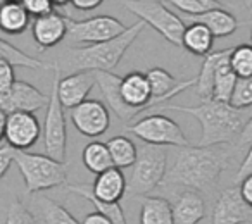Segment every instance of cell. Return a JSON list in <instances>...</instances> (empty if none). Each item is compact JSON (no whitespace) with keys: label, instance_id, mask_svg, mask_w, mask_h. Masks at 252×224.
Listing matches in <instances>:
<instances>
[{"label":"cell","instance_id":"b9f144b4","mask_svg":"<svg viewBox=\"0 0 252 224\" xmlns=\"http://www.w3.org/2000/svg\"><path fill=\"white\" fill-rule=\"evenodd\" d=\"M251 45H252V29H251Z\"/></svg>","mask_w":252,"mask_h":224},{"label":"cell","instance_id":"44dd1931","mask_svg":"<svg viewBox=\"0 0 252 224\" xmlns=\"http://www.w3.org/2000/svg\"><path fill=\"white\" fill-rule=\"evenodd\" d=\"M30 26V12L23 2L7 0L0 5V28L9 35H21Z\"/></svg>","mask_w":252,"mask_h":224},{"label":"cell","instance_id":"f35d334b","mask_svg":"<svg viewBox=\"0 0 252 224\" xmlns=\"http://www.w3.org/2000/svg\"><path fill=\"white\" fill-rule=\"evenodd\" d=\"M102 4V0H73L71 2V7H74L76 11H92V9H97Z\"/></svg>","mask_w":252,"mask_h":224},{"label":"cell","instance_id":"8fae6325","mask_svg":"<svg viewBox=\"0 0 252 224\" xmlns=\"http://www.w3.org/2000/svg\"><path fill=\"white\" fill-rule=\"evenodd\" d=\"M50 95H43L38 88L26 81H16V84L7 91L0 95V112L11 116L16 112L33 114L38 109L49 107Z\"/></svg>","mask_w":252,"mask_h":224},{"label":"cell","instance_id":"6da1fadb","mask_svg":"<svg viewBox=\"0 0 252 224\" xmlns=\"http://www.w3.org/2000/svg\"><path fill=\"white\" fill-rule=\"evenodd\" d=\"M230 154L224 148L214 147H185L175 155L171 169L166 174L169 185L200 192L218 183L221 172L228 168Z\"/></svg>","mask_w":252,"mask_h":224},{"label":"cell","instance_id":"ffe728a7","mask_svg":"<svg viewBox=\"0 0 252 224\" xmlns=\"http://www.w3.org/2000/svg\"><path fill=\"white\" fill-rule=\"evenodd\" d=\"M233 49H223L221 50L220 62L216 67V76H214V90H213V98L211 100L223 102V104H230L231 95L237 86V74L233 73L230 66V57Z\"/></svg>","mask_w":252,"mask_h":224},{"label":"cell","instance_id":"ac0fdd59","mask_svg":"<svg viewBox=\"0 0 252 224\" xmlns=\"http://www.w3.org/2000/svg\"><path fill=\"white\" fill-rule=\"evenodd\" d=\"M182 19L183 23H189V25H204L218 38L230 36L238 29V19L230 11H226L223 7L213 9V11L206 12V14L195 16V18L182 16Z\"/></svg>","mask_w":252,"mask_h":224},{"label":"cell","instance_id":"30bf717a","mask_svg":"<svg viewBox=\"0 0 252 224\" xmlns=\"http://www.w3.org/2000/svg\"><path fill=\"white\" fill-rule=\"evenodd\" d=\"M2 116V140H5L16 150H26L38 141L42 126L33 114L16 112L11 116Z\"/></svg>","mask_w":252,"mask_h":224},{"label":"cell","instance_id":"4dcf8cb0","mask_svg":"<svg viewBox=\"0 0 252 224\" xmlns=\"http://www.w3.org/2000/svg\"><path fill=\"white\" fill-rule=\"evenodd\" d=\"M169 4L175 5L178 11H182L183 16L195 18V16L213 11V9H220L223 2H218V0H171Z\"/></svg>","mask_w":252,"mask_h":224},{"label":"cell","instance_id":"52a82bcc","mask_svg":"<svg viewBox=\"0 0 252 224\" xmlns=\"http://www.w3.org/2000/svg\"><path fill=\"white\" fill-rule=\"evenodd\" d=\"M126 130L140 138L144 143L154 145V147H189V140L180 124L162 114H151L142 117Z\"/></svg>","mask_w":252,"mask_h":224},{"label":"cell","instance_id":"7a4b0ae2","mask_svg":"<svg viewBox=\"0 0 252 224\" xmlns=\"http://www.w3.org/2000/svg\"><path fill=\"white\" fill-rule=\"evenodd\" d=\"M158 111H176L185 112L193 116L200 124V141L199 147H216V145L231 143L235 138H240L247 117L244 111L231 107L230 104L216 100H206L197 107H187V105H171L166 104Z\"/></svg>","mask_w":252,"mask_h":224},{"label":"cell","instance_id":"603a6c76","mask_svg":"<svg viewBox=\"0 0 252 224\" xmlns=\"http://www.w3.org/2000/svg\"><path fill=\"white\" fill-rule=\"evenodd\" d=\"M214 35L204 25H189L183 35V49L206 59L213 52Z\"/></svg>","mask_w":252,"mask_h":224},{"label":"cell","instance_id":"8d00e7d4","mask_svg":"<svg viewBox=\"0 0 252 224\" xmlns=\"http://www.w3.org/2000/svg\"><path fill=\"white\" fill-rule=\"evenodd\" d=\"M251 174H252V145H251V148H249L247 155H245L244 162L240 164V169H238V172H237L235 183L244 181V179L247 178V176H251Z\"/></svg>","mask_w":252,"mask_h":224},{"label":"cell","instance_id":"ba28073f","mask_svg":"<svg viewBox=\"0 0 252 224\" xmlns=\"http://www.w3.org/2000/svg\"><path fill=\"white\" fill-rule=\"evenodd\" d=\"M56 78H54L52 90H50V102L47 107L45 124H43V145L49 157L56 159L57 162L66 161V145H67V131H66V117H64V107L57 95V83L61 78V67L54 66Z\"/></svg>","mask_w":252,"mask_h":224},{"label":"cell","instance_id":"f1b7e54d","mask_svg":"<svg viewBox=\"0 0 252 224\" xmlns=\"http://www.w3.org/2000/svg\"><path fill=\"white\" fill-rule=\"evenodd\" d=\"M0 56H2V60L9 62L12 67H30V69H47V67H50L42 60L19 50L18 47L11 45L5 38H2V42H0Z\"/></svg>","mask_w":252,"mask_h":224},{"label":"cell","instance_id":"5b68a950","mask_svg":"<svg viewBox=\"0 0 252 224\" xmlns=\"http://www.w3.org/2000/svg\"><path fill=\"white\" fill-rule=\"evenodd\" d=\"M168 168V152L162 147L154 145H140L138 157L131 168V174L128 178V190L125 198L131 196H145L154 192L166 179Z\"/></svg>","mask_w":252,"mask_h":224},{"label":"cell","instance_id":"d6a6232c","mask_svg":"<svg viewBox=\"0 0 252 224\" xmlns=\"http://www.w3.org/2000/svg\"><path fill=\"white\" fill-rule=\"evenodd\" d=\"M230 105L238 111L252 107V78H238Z\"/></svg>","mask_w":252,"mask_h":224},{"label":"cell","instance_id":"60d3db41","mask_svg":"<svg viewBox=\"0 0 252 224\" xmlns=\"http://www.w3.org/2000/svg\"><path fill=\"white\" fill-rule=\"evenodd\" d=\"M245 143H252V117H249L244 131H242L240 138H238V145H245Z\"/></svg>","mask_w":252,"mask_h":224},{"label":"cell","instance_id":"7c38bea8","mask_svg":"<svg viewBox=\"0 0 252 224\" xmlns=\"http://www.w3.org/2000/svg\"><path fill=\"white\" fill-rule=\"evenodd\" d=\"M71 121L83 137L97 138L111 126V114L100 100H87L71 111Z\"/></svg>","mask_w":252,"mask_h":224},{"label":"cell","instance_id":"4316f807","mask_svg":"<svg viewBox=\"0 0 252 224\" xmlns=\"http://www.w3.org/2000/svg\"><path fill=\"white\" fill-rule=\"evenodd\" d=\"M221 57V50L218 52H211L209 56L204 59L202 66H200L199 76L195 78V91L202 102L211 100L213 98V90H214V76H216V67L218 62H220Z\"/></svg>","mask_w":252,"mask_h":224},{"label":"cell","instance_id":"836d02e7","mask_svg":"<svg viewBox=\"0 0 252 224\" xmlns=\"http://www.w3.org/2000/svg\"><path fill=\"white\" fill-rule=\"evenodd\" d=\"M23 4L28 9L30 16H35V19L45 18V16L57 12L56 2H50V0H25Z\"/></svg>","mask_w":252,"mask_h":224},{"label":"cell","instance_id":"f546056e","mask_svg":"<svg viewBox=\"0 0 252 224\" xmlns=\"http://www.w3.org/2000/svg\"><path fill=\"white\" fill-rule=\"evenodd\" d=\"M230 66L237 78H252V45L242 43L238 47H233Z\"/></svg>","mask_w":252,"mask_h":224},{"label":"cell","instance_id":"ab89813d","mask_svg":"<svg viewBox=\"0 0 252 224\" xmlns=\"http://www.w3.org/2000/svg\"><path fill=\"white\" fill-rule=\"evenodd\" d=\"M81 224H112V221L109 217H105L104 214H100L98 210L95 212H90L83 217V223Z\"/></svg>","mask_w":252,"mask_h":224},{"label":"cell","instance_id":"e575fe53","mask_svg":"<svg viewBox=\"0 0 252 224\" xmlns=\"http://www.w3.org/2000/svg\"><path fill=\"white\" fill-rule=\"evenodd\" d=\"M16 74L14 67L5 60H0V95L7 93L12 86L16 84Z\"/></svg>","mask_w":252,"mask_h":224},{"label":"cell","instance_id":"4fadbf2b","mask_svg":"<svg viewBox=\"0 0 252 224\" xmlns=\"http://www.w3.org/2000/svg\"><path fill=\"white\" fill-rule=\"evenodd\" d=\"M252 221V209L244 202L238 186L221 192L214 203L211 224H244Z\"/></svg>","mask_w":252,"mask_h":224},{"label":"cell","instance_id":"5bb4252c","mask_svg":"<svg viewBox=\"0 0 252 224\" xmlns=\"http://www.w3.org/2000/svg\"><path fill=\"white\" fill-rule=\"evenodd\" d=\"M97 84V73L94 71H80L71 73L64 78H59L57 95L64 109H76L83 102H87L88 93Z\"/></svg>","mask_w":252,"mask_h":224},{"label":"cell","instance_id":"cb8c5ba5","mask_svg":"<svg viewBox=\"0 0 252 224\" xmlns=\"http://www.w3.org/2000/svg\"><path fill=\"white\" fill-rule=\"evenodd\" d=\"M81 159H83L85 168L95 176L102 174V172L114 168L111 150H109L107 143H102V141H92V143H88L87 147L83 148Z\"/></svg>","mask_w":252,"mask_h":224},{"label":"cell","instance_id":"8992f818","mask_svg":"<svg viewBox=\"0 0 252 224\" xmlns=\"http://www.w3.org/2000/svg\"><path fill=\"white\" fill-rule=\"evenodd\" d=\"M131 14L137 16L145 25H151L162 38H166L173 45L183 47V35H185V23L182 16H176L166 7L164 2L159 0H126L123 2Z\"/></svg>","mask_w":252,"mask_h":224},{"label":"cell","instance_id":"3957f363","mask_svg":"<svg viewBox=\"0 0 252 224\" xmlns=\"http://www.w3.org/2000/svg\"><path fill=\"white\" fill-rule=\"evenodd\" d=\"M145 28L144 21H138L131 25L121 36L111 40V42L97 43V45H87L80 49H69L66 50V66L73 73L80 71H94V73H111L130 45L138 38Z\"/></svg>","mask_w":252,"mask_h":224},{"label":"cell","instance_id":"e0dca14e","mask_svg":"<svg viewBox=\"0 0 252 224\" xmlns=\"http://www.w3.org/2000/svg\"><path fill=\"white\" fill-rule=\"evenodd\" d=\"M126 190H128V179L118 168L98 174L92 185L94 196L104 203H119V200L126 196Z\"/></svg>","mask_w":252,"mask_h":224},{"label":"cell","instance_id":"484cf974","mask_svg":"<svg viewBox=\"0 0 252 224\" xmlns=\"http://www.w3.org/2000/svg\"><path fill=\"white\" fill-rule=\"evenodd\" d=\"M107 147L111 150V157L114 162V168L118 169H126L133 168L138 157V147L133 143V140H130L125 135H118V137L111 138L107 141Z\"/></svg>","mask_w":252,"mask_h":224},{"label":"cell","instance_id":"83f0119b","mask_svg":"<svg viewBox=\"0 0 252 224\" xmlns=\"http://www.w3.org/2000/svg\"><path fill=\"white\" fill-rule=\"evenodd\" d=\"M36 207H38L45 224H81L66 207H63L49 196H38Z\"/></svg>","mask_w":252,"mask_h":224},{"label":"cell","instance_id":"9a60e30c","mask_svg":"<svg viewBox=\"0 0 252 224\" xmlns=\"http://www.w3.org/2000/svg\"><path fill=\"white\" fill-rule=\"evenodd\" d=\"M147 80L151 83V90L154 95V104H156V111L161 109L162 105H166V102L169 98L176 97L178 93L185 91L187 88L195 86L197 80H176L175 76L168 73L162 67H152L147 73Z\"/></svg>","mask_w":252,"mask_h":224},{"label":"cell","instance_id":"d4e9b609","mask_svg":"<svg viewBox=\"0 0 252 224\" xmlns=\"http://www.w3.org/2000/svg\"><path fill=\"white\" fill-rule=\"evenodd\" d=\"M67 192L76 193V195L83 196L85 200H88L98 212L109 217L112 221V224H128L123 207L119 203H104L100 200H97L94 196V192H92V185H67Z\"/></svg>","mask_w":252,"mask_h":224},{"label":"cell","instance_id":"9c48e42d","mask_svg":"<svg viewBox=\"0 0 252 224\" xmlns=\"http://www.w3.org/2000/svg\"><path fill=\"white\" fill-rule=\"evenodd\" d=\"M126 26L119 19L112 16H95L83 21H69V38L76 43H88V45H97V43L111 42V40L121 36L126 31Z\"/></svg>","mask_w":252,"mask_h":224},{"label":"cell","instance_id":"d590c367","mask_svg":"<svg viewBox=\"0 0 252 224\" xmlns=\"http://www.w3.org/2000/svg\"><path fill=\"white\" fill-rule=\"evenodd\" d=\"M14 157H16V148H12L7 141L2 140V145H0V178H4L7 174L9 168L14 162Z\"/></svg>","mask_w":252,"mask_h":224},{"label":"cell","instance_id":"1f68e13d","mask_svg":"<svg viewBox=\"0 0 252 224\" xmlns=\"http://www.w3.org/2000/svg\"><path fill=\"white\" fill-rule=\"evenodd\" d=\"M4 224H38V223H36V217L33 216L32 210L19 198H14L9 203Z\"/></svg>","mask_w":252,"mask_h":224},{"label":"cell","instance_id":"7402d4cb","mask_svg":"<svg viewBox=\"0 0 252 224\" xmlns=\"http://www.w3.org/2000/svg\"><path fill=\"white\" fill-rule=\"evenodd\" d=\"M140 224H176L173 205L161 196H144L140 202Z\"/></svg>","mask_w":252,"mask_h":224},{"label":"cell","instance_id":"74e56055","mask_svg":"<svg viewBox=\"0 0 252 224\" xmlns=\"http://www.w3.org/2000/svg\"><path fill=\"white\" fill-rule=\"evenodd\" d=\"M238 188H240V195L244 198V202L252 209V174L247 176L244 181L238 183Z\"/></svg>","mask_w":252,"mask_h":224},{"label":"cell","instance_id":"d6986e66","mask_svg":"<svg viewBox=\"0 0 252 224\" xmlns=\"http://www.w3.org/2000/svg\"><path fill=\"white\" fill-rule=\"evenodd\" d=\"M173 214L176 224H199L206 217V203L199 192L187 190L173 203Z\"/></svg>","mask_w":252,"mask_h":224},{"label":"cell","instance_id":"277c9868","mask_svg":"<svg viewBox=\"0 0 252 224\" xmlns=\"http://www.w3.org/2000/svg\"><path fill=\"white\" fill-rule=\"evenodd\" d=\"M14 162L21 171L28 193H38L67 183V166L64 162H57L47 154L16 150Z\"/></svg>","mask_w":252,"mask_h":224},{"label":"cell","instance_id":"2e32d148","mask_svg":"<svg viewBox=\"0 0 252 224\" xmlns=\"http://www.w3.org/2000/svg\"><path fill=\"white\" fill-rule=\"evenodd\" d=\"M69 21L59 12H54L45 18L35 19L32 25V33L40 49H50L61 43L69 35Z\"/></svg>","mask_w":252,"mask_h":224}]
</instances>
